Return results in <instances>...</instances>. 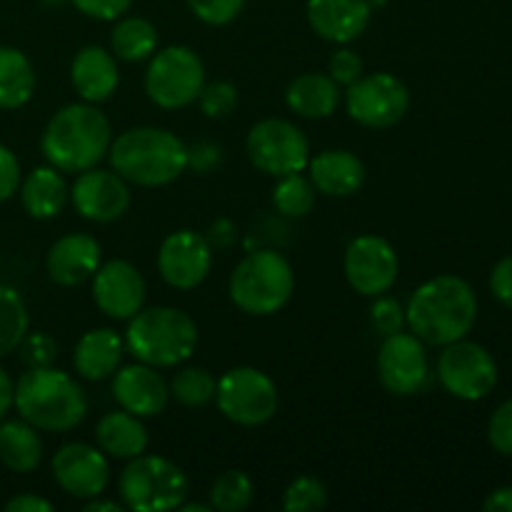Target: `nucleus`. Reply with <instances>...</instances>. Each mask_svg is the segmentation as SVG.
Wrapping results in <instances>:
<instances>
[{
  "mask_svg": "<svg viewBox=\"0 0 512 512\" xmlns=\"http://www.w3.org/2000/svg\"><path fill=\"white\" fill-rule=\"evenodd\" d=\"M378 375L388 393L415 395L428 383V353L425 343L413 333H393L378 350Z\"/></svg>",
  "mask_w": 512,
  "mask_h": 512,
  "instance_id": "obj_14",
  "label": "nucleus"
},
{
  "mask_svg": "<svg viewBox=\"0 0 512 512\" xmlns=\"http://www.w3.org/2000/svg\"><path fill=\"white\" fill-rule=\"evenodd\" d=\"M215 403L230 423L255 428L278 413V388L263 370L230 368L218 380Z\"/></svg>",
  "mask_w": 512,
  "mask_h": 512,
  "instance_id": "obj_9",
  "label": "nucleus"
},
{
  "mask_svg": "<svg viewBox=\"0 0 512 512\" xmlns=\"http://www.w3.org/2000/svg\"><path fill=\"white\" fill-rule=\"evenodd\" d=\"M18 348L28 368H50L58 358V345L48 333H25Z\"/></svg>",
  "mask_w": 512,
  "mask_h": 512,
  "instance_id": "obj_38",
  "label": "nucleus"
},
{
  "mask_svg": "<svg viewBox=\"0 0 512 512\" xmlns=\"http://www.w3.org/2000/svg\"><path fill=\"white\" fill-rule=\"evenodd\" d=\"M328 75L338 85L348 88V85H353L363 75V60H360L358 53H353L348 48L335 50L328 60Z\"/></svg>",
  "mask_w": 512,
  "mask_h": 512,
  "instance_id": "obj_41",
  "label": "nucleus"
},
{
  "mask_svg": "<svg viewBox=\"0 0 512 512\" xmlns=\"http://www.w3.org/2000/svg\"><path fill=\"white\" fill-rule=\"evenodd\" d=\"M255 498V485L243 470H225L210 488V505L220 512H240Z\"/></svg>",
  "mask_w": 512,
  "mask_h": 512,
  "instance_id": "obj_32",
  "label": "nucleus"
},
{
  "mask_svg": "<svg viewBox=\"0 0 512 512\" xmlns=\"http://www.w3.org/2000/svg\"><path fill=\"white\" fill-rule=\"evenodd\" d=\"M370 320H373V328L378 330L383 338L388 335L400 333L405 325V308L393 298H380L375 300V305L370 308Z\"/></svg>",
  "mask_w": 512,
  "mask_h": 512,
  "instance_id": "obj_39",
  "label": "nucleus"
},
{
  "mask_svg": "<svg viewBox=\"0 0 512 512\" xmlns=\"http://www.w3.org/2000/svg\"><path fill=\"white\" fill-rule=\"evenodd\" d=\"M70 78H73L75 90L85 103H103L118 88V65H115V55L108 53L98 45H88L80 50L70 68Z\"/></svg>",
  "mask_w": 512,
  "mask_h": 512,
  "instance_id": "obj_23",
  "label": "nucleus"
},
{
  "mask_svg": "<svg viewBox=\"0 0 512 512\" xmlns=\"http://www.w3.org/2000/svg\"><path fill=\"white\" fill-rule=\"evenodd\" d=\"M315 190L333 198H348L365 183V165L350 150H325L308 163Z\"/></svg>",
  "mask_w": 512,
  "mask_h": 512,
  "instance_id": "obj_22",
  "label": "nucleus"
},
{
  "mask_svg": "<svg viewBox=\"0 0 512 512\" xmlns=\"http://www.w3.org/2000/svg\"><path fill=\"white\" fill-rule=\"evenodd\" d=\"M125 505L113 503V500H98L93 498L88 505H85V512H123Z\"/></svg>",
  "mask_w": 512,
  "mask_h": 512,
  "instance_id": "obj_49",
  "label": "nucleus"
},
{
  "mask_svg": "<svg viewBox=\"0 0 512 512\" xmlns=\"http://www.w3.org/2000/svg\"><path fill=\"white\" fill-rule=\"evenodd\" d=\"M188 5L205 25H228L243 13L245 0H188Z\"/></svg>",
  "mask_w": 512,
  "mask_h": 512,
  "instance_id": "obj_37",
  "label": "nucleus"
},
{
  "mask_svg": "<svg viewBox=\"0 0 512 512\" xmlns=\"http://www.w3.org/2000/svg\"><path fill=\"white\" fill-rule=\"evenodd\" d=\"M125 345L140 363L173 368L185 363L198 348V325L188 313L168 305L140 308L130 318Z\"/></svg>",
  "mask_w": 512,
  "mask_h": 512,
  "instance_id": "obj_5",
  "label": "nucleus"
},
{
  "mask_svg": "<svg viewBox=\"0 0 512 512\" xmlns=\"http://www.w3.org/2000/svg\"><path fill=\"white\" fill-rule=\"evenodd\" d=\"M293 290V268L275 250H255L230 275V300L248 315L278 313L288 305Z\"/></svg>",
  "mask_w": 512,
  "mask_h": 512,
  "instance_id": "obj_6",
  "label": "nucleus"
},
{
  "mask_svg": "<svg viewBox=\"0 0 512 512\" xmlns=\"http://www.w3.org/2000/svg\"><path fill=\"white\" fill-rule=\"evenodd\" d=\"M120 360H123V340L110 328L85 333L73 353L75 373L85 380L110 378L120 368Z\"/></svg>",
  "mask_w": 512,
  "mask_h": 512,
  "instance_id": "obj_24",
  "label": "nucleus"
},
{
  "mask_svg": "<svg viewBox=\"0 0 512 512\" xmlns=\"http://www.w3.org/2000/svg\"><path fill=\"white\" fill-rule=\"evenodd\" d=\"M5 512H53V505L40 495H15L5 503Z\"/></svg>",
  "mask_w": 512,
  "mask_h": 512,
  "instance_id": "obj_45",
  "label": "nucleus"
},
{
  "mask_svg": "<svg viewBox=\"0 0 512 512\" xmlns=\"http://www.w3.org/2000/svg\"><path fill=\"white\" fill-rule=\"evenodd\" d=\"M273 203L278 213L288 215V218H303L315 205V185L300 173L283 175L273 190Z\"/></svg>",
  "mask_w": 512,
  "mask_h": 512,
  "instance_id": "obj_34",
  "label": "nucleus"
},
{
  "mask_svg": "<svg viewBox=\"0 0 512 512\" xmlns=\"http://www.w3.org/2000/svg\"><path fill=\"white\" fill-rule=\"evenodd\" d=\"M438 378L453 398L483 400L498 385V363L488 348L473 340H455L445 345L438 358Z\"/></svg>",
  "mask_w": 512,
  "mask_h": 512,
  "instance_id": "obj_11",
  "label": "nucleus"
},
{
  "mask_svg": "<svg viewBox=\"0 0 512 512\" xmlns=\"http://www.w3.org/2000/svg\"><path fill=\"white\" fill-rule=\"evenodd\" d=\"M180 510H183V512H210V510H213V505H198V503H195V505H180Z\"/></svg>",
  "mask_w": 512,
  "mask_h": 512,
  "instance_id": "obj_50",
  "label": "nucleus"
},
{
  "mask_svg": "<svg viewBox=\"0 0 512 512\" xmlns=\"http://www.w3.org/2000/svg\"><path fill=\"white\" fill-rule=\"evenodd\" d=\"M43 460V440L38 428L25 420L0 425V463L13 473H33Z\"/></svg>",
  "mask_w": 512,
  "mask_h": 512,
  "instance_id": "obj_28",
  "label": "nucleus"
},
{
  "mask_svg": "<svg viewBox=\"0 0 512 512\" xmlns=\"http://www.w3.org/2000/svg\"><path fill=\"white\" fill-rule=\"evenodd\" d=\"M398 253L380 235H360L345 253V278L355 293L378 298L388 293L398 278Z\"/></svg>",
  "mask_w": 512,
  "mask_h": 512,
  "instance_id": "obj_13",
  "label": "nucleus"
},
{
  "mask_svg": "<svg viewBox=\"0 0 512 512\" xmlns=\"http://www.w3.org/2000/svg\"><path fill=\"white\" fill-rule=\"evenodd\" d=\"M248 158L260 173L283 178L303 173L310 163V145L303 130L290 120L268 118L253 125L245 140Z\"/></svg>",
  "mask_w": 512,
  "mask_h": 512,
  "instance_id": "obj_10",
  "label": "nucleus"
},
{
  "mask_svg": "<svg viewBox=\"0 0 512 512\" xmlns=\"http://www.w3.org/2000/svg\"><path fill=\"white\" fill-rule=\"evenodd\" d=\"M168 388H170V395H173L180 405H188V408H203V405H208L210 400H215L218 380H215L205 368H183L180 373L173 375Z\"/></svg>",
  "mask_w": 512,
  "mask_h": 512,
  "instance_id": "obj_33",
  "label": "nucleus"
},
{
  "mask_svg": "<svg viewBox=\"0 0 512 512\" xmlns=\"http://www.w3.org/2000/svg\"><path fill=\"white\" fill-rule=\"evenodd\" d=\"M28 333V308L15 288L0 283V358L18 350Z\"/></svg>",
  "mask_w": 512,
  "mask_h": 512,
  "instance_id": "obj_31",
  "label": "nucleus"
},
{
  "mask_svg": "<svg viewBox=\"0 0 512 512\" xmlns=\"http://www.w3.org/2000/svg\"><path fill=\"white\" fill-rule=\"evenodd\" d=\"M483 508L488 512H512V485L493 490V493L485 498Z\"/></svg>",
  "mask_w": 512,
  "mask_h": 512,
  "instance_id": "obj_47",
  "label": "nucleus"
},
{
  "mask_svg": "<svg viewBox=\"0 0 512 512\" xmlns=\"http://www.w3.org/2000/svg\"><path fill=\"white\" fill-rule=\"evenodd\" d=\"M220 150L215 145H195L193 150H188V165H195L198 170H208L218 163Z\"/></svg>",
  "mask_w": 512,
  "mask_h": 512,
  "instance_id": "obj_46",
  "label": "nucleus"
},
{
  "mask_svg": "<svg viewBox=\"0 0 512 512\" xmlns=\"http://www.w3.org/2000/svg\"><path fill=\"white\" fill-rule=\"evenodd\" d=\"M113 143L110 120L90 103L65 105L45 125L43 148L45 160L60 173H83L95 168Z\"/></svg>",
  "mask_w": 512,
  "mask_h": 512,
  "instance_id": "obj_2",
  "label": "nucleus"
},
{
  "mask_svg": "<svg viewBox=\"0 0 512 512\" xmlns=\"http://www.w3.org/2000/svg\"><path fill=\"white\" fill-rule=\"evenodd\" d=\"M70 200L85 220L113 223L128 210L130 190L118 173L90 168L75 178Z\"/></svg>",
  "mask_w": 512,
  "mask_h": 512,
  "instance_id": "obj_18",
  "label": "nucleus"
},
{
  "mask_svg": "<svg viewBox=\"0 0 512 512\" xmlns=\"http://www.w3.org/2000/svg\"><path fill=\"white\" fill-rule=\"evenodd\" d=\"M488 440L500 455L512 458V398L505 400L490 418Z\"/></svg>",
  "mask_w": 512,
  "mask_h": 512,
  "instance_id": "obj_40",
  "label": "nucleus"
},
{
  "mask_svg": "<svg viewBox=\"0 0 512 512\" xmlns=\"http://www.w3.org/2000/svg\"><path fill=\"white\" fill-rule=\"evenodd\" d=\"M18 188H20L18 158L10 153V148L0 145V203L8 198H13V193Z\"/></svg>",
  "mask_w": 512,
  "mask_h": 512,
  "instance_id": "obj_44",
  "label": "nucleus"
},
{
  "mask_svg": "<svg viewBox=\"0 0 512 512\" xmlns=\"http://www.w3.org/2000/svg\"><path fill=\"white\" fill-rule=\"evenodd\" d=\"M43 3H48V5H58V3H63V0H43Z\"/></svg>",
  "mask_w": 512,
  "mask_h": 512,
  "instance_id": "obj_51",
  "label": "nucleus"
},
{
  "mask_svg": "<svg viewBox=\"0 0 512 512\" xmlns=\"http://www.w3.org/2000/svg\"><path fill=\"white\" fill-rule=\"evenodd\" d=\"M490 293L505 308H512V255L498 260L490 273Z\"/></svg>",
  "mask_w": 512,
  "mask_h": 512,
  "instance_id": "obj_43",
  "label": "nucleus"
},
{
  "mask_svg": "<svg viewBox=\"0 0 512 512\" xmlns=\"http://www.w3.org/2000/svg\"><path fill=\"white\" fill-rule=\"evenodd\" d=\"M35 90V73L30 60L18 48L0 45V108H23Z\"/></svg>",
  "mask_w": 512,
  "mask_h": 512,
  "instance_id": "obj_29",
  "label": "nucleus"
},
{
  "mask_svg": "<svg viewBox=\"0 0 512 512\" xmlns=\"http://www.w3.org/2000/svg\"><path fill=\"white\" fill-rule=\"evenodd\" d=\"M110 165L125 183L160 188L188 168V148L175 133L163 128H133L110 143Z\"/></svg>",
  "mask_w": 512,
  "mask_h": 512,
  "instance_id": "obj_3",
  "label": "nucleus"
},
{
  "mask_svg": "<svg viewBox=\"0 0 512 512\" xmlns=\"http://www.w3.org/2000/svg\"><path fill=\"white\" fill-rule=\"evenodd\" d=\"M45 268L55 285L73 288V285L85 283L100 268V243L93 235L85 233L63 235L50 248Z\"/></svg>",
  "mask_w": 512,
  "mask_h": 512,
  "instance_id": "obj_20",
  "label": "nucleus"
},
{
  "mask_svg": "<svg viewBox=\"0 0 512 512\" xmlns=\"http://www.w3.org/2000/svg\"><path fill=\"white\" fill-rule=\"evenodd\" d=\"M120 498L128 510L165 512L175 510L188 498V478L183 470L160 455L130 458L118 480Z\"/></svg>",
  "mask_w": 512,
  "mask_h": 512,
  "instance_id": "obj_7",
  "label": "nucleus"
},
{
  "mask_svg": "<svg viewBox=\"0 0 512 512\" xmlns=\"http://www.w3.org/2000/svg\"><path fill=\"white\" fill-rule=\"evenodd\" d=\"M113 398L128 413L138 418H153L160 415L168 405L170 388L160 373H155L153 365H128L118 370L113 380Z\"/></svg>",
  "mask_w": 512,
  "mask_h": 512,
  "instance_id": "obj_19",
  "label": "nucleus"
},
{
  "mask_svg": "<svg viewBox=\"0 0 512 512\" xmlns=\"http://www.w3.org/2000/svg\"><path fill=\"white\" fill-rule=\"evenodd\" d=\"M348 115L365 128H390L400 123L410 108V90L390 73L360 75L345 93Z\"/></svg>",
  "mask_w": 512,
  "mask_h": 512,
  "instance_id": "obj_12",
  "label": "nucleus"
},
{
  "mask_svg": "<svg viewBox=\"0 0 512 512\" xmlns=\"http://www.w3.org/2000/svg\"><path fill=\"white\" fill-rule=\"evenodd\" d=\"M110 48H113L115 58L125 60V63H140L158 48V30L145 18H125L115 23L113 33H110Z\"/></svg>",
  "mask_w": 512,
  "mask_h": 512,
  "instance_id": "obj_30",
  "label": "nucleus"
},
{
  "mask_svg": "<svg viewBox=\"0 0 512 512\" xmlns=\"http://www.w3.org/2000/svg\"><path fill=\"white\" fill-rule=\"evenodd\" d=\"M15 403V385L10 380V375L0 368V420L10 413Z\"/></svg>",
  "mask_w": 512,
  "mask_h": 512,
  "instance_id": "obj_48",
  "label": "nucleus"
},
{
  "mask_svg": "<svg viewBox=\"0 0 512 512\" xmlns=\"http://www.w3.org/2000/svg\"><path fill=\"white\" fill-rule=\"evenodd\" d=\"M368 0H308V23L330 43H353L370 23Z\"/></svg>",
  "mask_w": 512,
  "mask_h": 512,
  "instance_id": "obj_21",
  "label": "nucleus"
},
{
  "mask_svg": "<svg viewBox=\"0 0 512 512\" xmlns=\"http://www.w3.org/2000/svg\"><path fill=\"white\" fill-rule=\"evenodd\" d=\"M53 478L73 498L93 500L108 488L110 465L103 450L88 443H68L55 453Z\"/></svg>",
  "mask_w": 512,
  "mask_h": 512,
  "instance_id": "obj_16",
  "label": "nucleus"
},
{
  "mask_svg": "<svg viewBox=\"0 0 512 512\" xmlns=\"http://www.w3.org/2000/svg\"><path fill=\"white\" fill-rule=\"evenodd\" d=\"M70 190L58 168H35L20 185V203L35 220H50L63 213Z\"/></svg>",
  "mask_w": 512,
  "mask_h": 512,
  "instance_id": "obj_25",
  "label": "nucleus"
},
{
  "mask_svg": "<svg viewBox=\"0 0 512 512\" xmlns=\"http://www.w3.org/2000/svg\"><path fill=\"white\" fill-rule=\"evenodd\" d=\"M203 85L205 65L188 45H170L155 53L145 73V93L165 110H178L195 103Z\"/></svg>",
  "mask_w": 512,
  "mask_h": 512,
  "instance_id": "obj_8",
  "label": "nucleus"
},
{
  "mask_svg": "<svg viewBox=\"0 0 512 512\" xmlns=\"http://www.w3.org/2000/svg\"><path fill=\"white\" fill-rule=\"evenodd\" d=\"M328 505V490L318 478H295L283 493V508L288 512H313Z\"/></svg>",
  "mask_w": 512,
  "mask_h": 512,
  "instance_id": "obj_35",
  "label": "nucleus"
},
{
  "mask_svg": "<svg viewBox=\"0 0 512 512\" xmlns=\"http://www.w3.org/2000/svg\"><path fill=\"white\" fill-rule=\"evenodd\" d=\"M285 100L303 118H328L340 103V85L325 73H303L288 85Z\"/></svg>",
  "mask_w": 512,
  "mask_h": 512,
  "instance_id": "obj_27",
  "label": "nucleus"
},
{
  "mask_svg": "<svg viewBox=\"0 0 512 512\" xmlns=\"http://www.w3.org/2000/svg\"><path fill=\"white\" fill-rule=\"evenodd\" d=\"M83 15L95 20H115L128 13L133 0H70Z\"/></svg>",
  "mask_w": 512,
  "mask_h": 512,
  "instance_id": "obj_42",
  "label": "nucleus"
},
{
  "mask_svg": "<svg viewBox=\"0 0 512 512\" xmlns=\"http://www.w3.org/2000/svg\"><path fill=\"white\" fill-rule=\"evenodd\" d=\"M213 265V245L195 230H178L160 245L158 273L178 290H193L208 278Z\"/></svg>",
  "mask_w": 512,
  "mask_h": 512,
  "instance_id": "obj_15",
  "label": "nucleus"
},
{
  "mask_svg": "<svg viewBox=\"0 0 512 512\" xmlns=\"http://www.w3.org/2000/svg\"><path fill=\"white\" fill-rule=\"evenodd\" d=\"M200 108L208 118H225L235 110L238 105V88L233 83H225V80H218V83L203 85L198 95Z\"/></svg>",
  "mask_w": 512,
  "mask_h": 512,
  "instance_id": "obj_36",
  "label": "nucleus"
},
{
  "mask_svg": "<svg viewBox=\"0 0 512 512\" xmlns=\"http://www.w3.org/2000/svg\"><path fill=\"white\" fill-rule=\"evenodd\" d=\"M93 300L113 320H130L145 303V280L128 260H110L93 275Z\"/></svg>",
  "mask_w": 512,
  "mask_h": 512,
  "instance_id": "obj_17",
  "label": "nucleus"
},
{
  "mask_svg": "<svg viewBox=\"0 0 512 512\" xmlns=\"http://www.w3.org/2000/svg\"><path fill=\"white\" fill-rule=\"evenodd\" d=\"M15 408L20 418L38 430L65 433L83 423L88 400L83 388L63 370L28 368L15 385Z\"/></svg>",
  "mask_w": 512,
  "mask_h": 512,
  "instance_id": "obj_4",
  "label": "nucleus"
},
{
  "mask_svg": "<svg viewBox=\"0 0 512 512\" xmlns=\"http://www.w3.org/2000/svg\"><path fill=\"white\" fill-rule=\"evenodd\" d=\"M95 440L103 453L118 460L138 458L148 448L145 425L140 423L138 415L128 413V410H113V413L103 415L95 428Z\"/></svg>",
  "mask_w": 512,
  "mask_h": 512,
  "instance_id": "obj_26",
  "label": "nucleus"
},
{
  "mask_svg": "<svg viewBox=\"0 0 512 512\" xmlns=\"http://www.w3.org/2000/svg\"><path fill=\"white\" fill-rule=\"evenodd\" d=\"M478 318V298L458 275H438L420 285L405 308V325L428 345L463 340Z\"/></svg>",
  "mask_w": 512,
  "mask_h": 512,
  "instance_id": "obj_1",
  "label": "nucleus"
}]
</instances>
